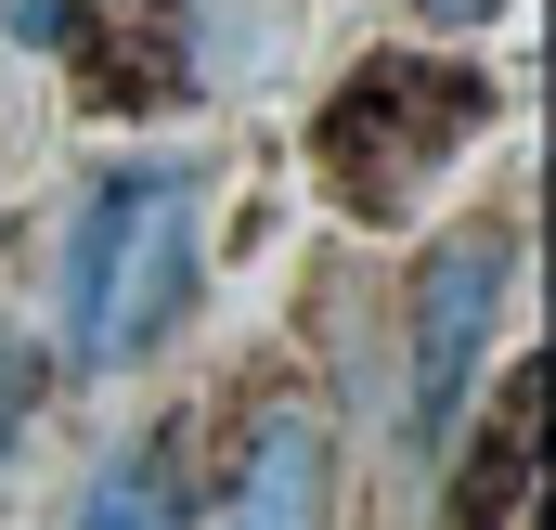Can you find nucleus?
I'll use <instances>...</instances> for the list:
<instances>
[{
    "label": "nucleus",
    "mask_w": 556,
    "mask_h": 530,
    "mask_svg": "<svg viewBox=\"0 0 556 530\" xmlns=\"http://www.w3.org/2000/svg\"><path fill=\"white\" fill-rule=\"evenodd\" d=\"M207 311V155L142 142L78 181L52 220V376L65 389H130L181 363Z\"/></svg>",
    "instance_id": "nucleus-1"
},
{
    "label": "nucleus",
    "mask_w": 556,
    "mask_h": 530,
    "mask_svg": "<svg viewBox=\"0 0 556 530\" xmlns=\"http://www.w3.org/2000/svg\"><path fill=\"white\" fill-rule=\"evenodd\" d=\"M492 104L505 91L466 65V39L453 52H363V65H337V91L311 104V168H324L337 220L402 234L427 194L466 168V142L492 130Z\"/></svg>",
    "instance_id": "nucleus-2"
},
{
    "label": "nucleus",
    "mask_w": 556,
    "mask_h": 530,
    "mask_svg": "<svg viewBox=\"0 0 556 530\" xmlns=\"http://www.w3.org/2000/svg\"><path fill=\"white\" fill-rule=\"evenodd\" d=\"M350 518V427L298 363L247 376L220 453L194 466V530H337Z\"/></svg>",
    "instance_id": "nucleus-3"
},
{
    "label": "nucleus",
    "mask_w": 556,
    "mask_h": 530,
    "mask_svg": "<svg viewBox=\"0 0 556 530\" xmlns=\"http://www.w3.org/2000/svg\"><path fill=\"white\" fill-rule=\"evenodd\" d=\"M505 298H518V220H466L415 260V285H402V453H453L466 401L492 389Z\"/></svg>",
    "instance_id": "nucleus-4"
},
{
    "label": "nucleus",
    "mask_w": 556,
    "mask_h": 530,
    "mask_svg": "<svg viewBox=\"0 0 556 530\" xmlns=\"http://www.w3.org/2000/svg\"><path fill=\"white\" fill-rule=\"evenodd\" d=\"M65 530H194V414H130L78 466Z\"/></svg>",
    "instance_id": "nucleus-5"
},
{
    "label": "nucleus",
    "mask_w": 556,
    "mask_h": 530,
    "mask_svg": "<svg viewBox=\"0 0 556 530\" xmlns=\"http://www.w3.org/2000/svg\"><path fill=\"white\" fill-rule=\"evenodd\" d=\"M26 414H39V350L0 324V479H13V453H26Z\"/></svg>",
    "instance_id": "nucleus-6"
},
{
    "label": "nucleus",
    "mask_w": 556,
    "mask_h": 530,
    "mask_svg": "<svg viewBox=\"0 0 556 530\" xmlns=\"http://www.w3.org/2000/svg\"><path fill=\"white\" fill-rule=\"evenodd\" d=\"M402 13H415L427 39H479V26H505L518 0H402Z\"/></svg>",
    "instance_id": "nucleus-7"
},
{
    "label": "nucleus",
    "mask_w": 556,
    "mask_h": 530,
    "mask_svg": "<svg viewBox=\"0 0 556 530\" xmlns=\"http://www.w3.org/2000/svg\"><path fill=\"white\" fill-rule=\"evenodd\" d=\"M0 13H13V39H65V13H78V0H0Z\"/></svg>",
    "instance_id": "nucleus-8"
}]
</instances>
